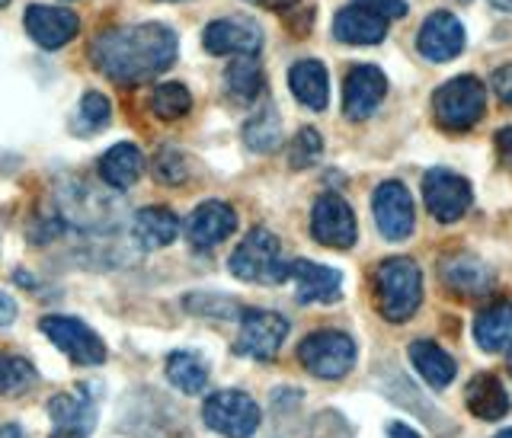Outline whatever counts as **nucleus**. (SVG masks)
<instances>
[{
	"label": "nucleus",
	"mask_w": 512,
	"mask_h": 438,
	"mask_svg": "<svg viewBox=\"0 0 512 438\" xmlns=\"http://www.w3.org/2000/svg\"><path fill=\"white\" fill-rule=\"evenodd\" d=\"M490 7H496L500 13H512V0H490Z\"/></svg>",
	"instance_id": "43"
},
{
	"label": "nucleus",
	"mask_w": 512,
	"mask_h": 438,
	"mask_svg": "<svg viewBox=\"0 0 512 438\" xmlns=\"http://www.w3.org/2000/svg\"><path fill=\"white\" fill-rule=\"evenodd\" d=\"M423 199H426V208L429 215L442 221V224H455L468 215V208L474 202V192H471V183L464 180V176L452 173V170H429L426 180H423Z\"/></svg>",
	"instance_id": "12"
},
{
	"label": "nucleus",
	"mask_w": 512,
	"mask_h": 438,
	"mask_svg": "<svg viewBox=\"0 0 512 438\" xmlns=\"http://www.w3.org/2000/svg\"><path fill=\"white\" fill-rule=\"evenodd\" d=\"M487 112V87L474 74L452 77L432 96V119L445 132H471Z\"/></svg>",
	"instance_id": "4"
},
{
	"label": "nucleus",
	"mask_w": 512,
	"mask_h": 438,
	"mask_svg": "<svg viewBox=\"0 0 512 438\" xmlns=\"http://www.w3.org/2000/svg\"><path fill=\"white\" fill-rule=\"evenodd\" d=\"M320 154H324V138L317 135V128H301L288 148V164L292 170H308L317 164Z\"/></svg>",
	"instance_id": "33"
},
{
	"label": "nucleus",
	"mask_w": 512,
	"mask_h": 438,
	"mask_svg": "<svg viewBox=\"0 0 512 438\" xmlns=\"http://www.w3.org/2000/svg\"><path fill=\"white\" fill-rule=\"evenodd\" d=\"M224 84H228V93L234 100L240 103L256 100L263 90V68H260V61H256V55H237L228 64V71H224Z\"/></svg>",
	"instance_id": "29"
},
{
	"label": "nucleus",
	"mask_w": 512,
	"mask_h": 438,
	"mask_svg": "<svg viewBox=\"0 0 512 438\" xmlns=\"http://www.w3.org/2000/svg\"><path fill=\"white\" fill-rule=\"evenodd\" d=\"M109 119H112V106L106 96L100 90L84 93V100H80V122H84L90 132H103Z\"/></svg>",
	"instance_id": "35"
},
{
	"label": "nucleus",
	"mask_w": 512,
	"mask_h": 438,
	"mask_svg": "<svg viewBox=\"0 0 512 438\" xmlns=\"http://www.w3.org/2000/svg\"><path fill=\"white\" fill-rule=\"evenodd\" d=\"M39 384V371L23 355L0 352V397H23Z\"/></svg>",
	"instance_id": "31"
},
{
	"label": "nucleus",
	"mask_w": 512,
	"mask_h": 438,
	"mask_svg": "<svg viewBox=\"0 0 512 438\" xmlns=\"http://www.w3.org/2000/svg\"><path fill=\"white\" fill-rule=\"evenodd\" d=\"M192 109V96L183 84H160L154 93H151V112L157 119H164V122H176V119H183L186 112Z\"/></svg>",
	"instance_id": "32"
},
{
	"label": "nucleus",
	"mask_w": 512,
	"mask_h": 438,
	"mask_svg": "<svg viewBox=\"0 0 512 438\" xmlns=\"http://www.w3.org/2000/svg\"><path fill=\"white\" fill-rule=\"evenodd\" d=\"M496 154H500V160L512 170V125H506V128L496 132Z\"/></svg>",
	"instance_id": "39"
},
{
	"label": "nucleus",
	"mask_w": 512,
	"mask_h": 438,
	"mask_svg": "<svg viewBox=\"0 0 512 438\" xmlns=\"http://www.w3.org/2000/svg\"><path fill=\"white\" fill-rule=\"evenodd\" d=\"M372 212H375V224L384 240L400 243L413 234L416 212H413V196L404 183L384 180L372 196Z\"/></svg>",
	"instance_id": "13"
},
{
	"label": "nucleus",
	"mask_w": 512,
	"mask_h": 438,
	"mask_svg": "<svg viewBox=\"0 0 512 438\" xmlns=\"http://www.w3.org/2000/svg\"><path fill=\"white\" fill-rule=\"evenodd\" d=\"M388 438H423L416 429H410L407 423H391L388 426Z\"/></svg>",
	"instance_id": "41"
},
{
	"label": "nucleus",
	"mask_w": 512,
	"mask_h": 438,
	"mask_svg": "<svg viewBox=\"0 0 512 438\" xmlns=\"http://www.w3.org/2000/svg\"><path fill=\"white\" fill-rule=\"evenodd\" d=\"M253 4H263V7H269V10H279V13H285L288 7L295 4V0H253Z\"/></svg>",
	"instance_id": "42"
},
{
	"label": "nucleus",
	"mask_w": 512,
	"mask_h": 438,
	"mask_svg": "<svg viewBox=\"0 0 512 438\" xmlns=\"http://www.w3.org/2000/svg\"><path fill=\"white\" fill-rule=\"evenodd\" d=\"M285 336H288V320L282 314L247 307V311H240V336L234 343V352L240 359L272 362L279 355Z\"/></svg>",
	"instance_id": "8"
},
{
	"label": "nucleus",
	"mask_w": 512,
	"mask_h": 438,
	"mask_svg": "<svg viewBox=\"0 0 512 438\" xmlns=\"http://www.w3.org/2000/svg\"><path fill=\"white\" fill-rule=\"evenodd\" d=\"M167 381L170 387H176L180 394H189V397H196L205 391V384H208V365L199 352H170L167 355Z\"/></svg>",
	"instance_id": "28"
},
{
	"label": "nucleus",
	"mask_w": 512,
	"mask_h": 438,
	"mask_svg": "<svg viewBox=\"0 0 512 438\" xmlns=\"http://www.w3.org/2000/svg\"><path fill=\"white\" fill-rule=\"evenodd\" d=\"M39 330L52 339L61 355H68L74 365H103L106 362V343L96 336L84 320L64 317V314H45L39 320Z\"/></svg>",
	"instance_id": "10"
},
{
	"label": "nucleus",
	"mask_w": 512,
	"mask_h": 438,
	"mask_svg": "<svg viewBox=\"0 0 512 438\" xmlns=\"http://www.w3.org/2000/svg\"><path fill=\"white\" fill-rule=\"evenodd\" d=\"M176 52H180L176 32L164 23L112 26L93 39L90 61L109 80H116L122 87H135L170 71Z\"/></svg>",
	"instance_id": "1"
},
{
	"label": "nucleus",
	"mask_w": 512,
	"mask_h": 438,
	"mask_svg": "<svg viewBox=\"0 0 512 438\" xmlns=\"http://www.w3.org/2000/svg\"><path fill=\"white\" fill-rule=\"evenodd\" d=\"M298 362L320 381H340L356 365V343L343 330H317L301 339Z\"/></svg>",
	"instance_id": "6"
},
{
	"label": "nucleus",
	"mask_w": 512,
	"mask_h": 438,
	"mask_svg": "<svg viewBox=\"0 0 512 438\" xmlns=\"http://www.w3.org/2000/svg\"><path fill=\"white\" fill-rule=\"evenodd\" d=\"M493 93L500 96L506 106H512V64H500L493 71Z\"/></svg>",
	"instance_id": "38"
},
{
	"label": "nucleus",
	"mask_w": 512,
	"mask_h": 438,
	"mask_svg": "<svg viewBox=\"0 0 512 438\" xmlns=\"http://www.w3.org/2000/svg\"><path fill=\"white\" fill-rule=\"evenodd\" d=\"M464 403H468L471 416L484 419V423H500V419L512 410L506 387L496 375H474L471 384L464 387Z\"/></svg>",
	"instance_id": "23"
},
{
	"label": "nucleus",
	"mask_w": 512,
	"mask_h": 438,
	"mask_svg": "<svg viewBox=\"0 0 512 438\" xmlns=\"http://www.w3.org/2000/svg\"><path fill=\"white\" fill-rule=\"evenodd\" d=\"M26 32L32 36V42L55 52V48L68 45L77 32H80V16L68 7H29L26 10Z\"/></svg>",
	"instance_id": "20"
},
{
	"label": "nucleus",
	"mask_w": 512,
	"mask_h": 438,
	"mask_svg": "<svg viewBox=\"0 0 512 438\" xmlns=\"http://www.w3.org/2000/svg\"><path fill=\"white\" fill-rule=\"evenodd\" d=\"M493 438H512V429H503V432H496Z\"/></svg>",
	"instance_id": "44"
},
{
	"label": "nucleus",
	"mask_w": 512,
	"mask_h": 438,
	"mask_svg": "<svg viewBox=\"0 0 512 438\" xmlns=\"http://www.w3.org/2000/svg\"><path fill=\"white\" fill-rule=\"evenodd\" d=\"M410 362L423 375V381L429 387H436V391H442V387L455 381V371H458L455 359L442 346L432 343V339H416V343H410Z\"/></svg>",
	"instance_id": "26"
},
{
	"label": "nucleus",
	"mask_w": 512,
	"mask_h": 438,
	"mask_svg": "<svg viewBox=\"0 0 512 438\" xmlns=\"http://www.w3.org/2000/svg\"><path fill=\"white\" fill-rule=\"evenodd\" d=\"M333 36L346 45H378L388 36V20L359 4H349L333 16Z\"/></svg>",
	"instance_id": "22"
},
{
	"label": "nucleus",
	"mask_w": 512,
	"mask_h": 438,
	"mask_svg": "<svg viewBox=\"0 0 512 438\" xmlns=\"http://www.w3.org/2000/svg\"><path fill=\"white\" fill-rule=\"evenodd\" d=\"M416 48H420V55L426 61H436V64L455 61L464 52V26H461V20L455 13H448V10L429 13L423 29H420V36H416Z\"/></svg>",
	"instance_id": "16"
},
{
	"label": "nucleus",
	"mask_w": 512,
	"mask_h": 438,
	"mask_svg": "<svg viewBox=\"0 0 512 438\" xmlns=\"http://www.w3.org/2000/svg\"><path fill=\"white\" fill-rule=\"evenodd\" d=\"M288 87H292L298 103H304L314 112H324L327 103H330L327 68L320 61H314V58H304V61L292 64V71H288Z\"/></svg>",
	"instance_id": "24"
},
{
	"label": "nucleus",
	"mask_w": 512,
	"mask_h": 438,
	"mask_svg": "<svg viewBox=\"0 0 512 438\" xmlns=\"http://www.w3.org/2000/svg\"><path fill=\"white\" fill-rule=\"evenodd\" d=\"M378 314L391 323L410 320L423 304V272L410 256H391L375 269Z\"/></svg>",
	"instance_id": "3"
},
{
	"label": "nucleus",
	"mask_w": 512,
	"mask_h": 438,
	"mask_svg": "<svg viewBox=\"0 0 512 438\" xmlns=\"http://www.w3.org/2000/svg\"><path fill=\"white\" fill-rule=\"evenodd\" d=\"M13 320H16V301L7 295V291H0V327H7Z\"/></svg>",
	"instance_id": "40"
},
{
	"label": "nucleus",
	"mask_w": 512,
	"mask_h": 438,
	"mask_svg": "<svg viewBox=\"0 0 512 438\" xmlns=\"http://www.w3.org/2000/svg\"><path fill=\"white\" fill-rule=\"evenodd\" d=\"M506 365H509V375H512V343H509V355H506Z\"/></svg>",
	"instance_id": "45"
},
{
	"label": "nucleus",
	"mask_w": 512,
	"mask_h": 438,
	"mask_svg": "<svg viewBox=\"0 0 512 438\" xmlns=\"http://www.w3.org/2000/svg\"><path fill=\"white\" fill-rule=\"evenodd\" d=\"M244 144L253 154H269L282 144V119L272 106H263L256 116L244 125Z\"/></svg>",
	"instance_id": "30"
},
{
	"label": "nucleus",
	"mask_w": 512,
	"mask_h": 438,
	"mask_svg": "<svg viewBox=\"0 0 512 438\" xmlns=\"http://www.w3.org/2000/svg\"><path fill=\"white\" fill-rule=\"evenodd\" d=\"M55 218L61 224V234L80 231V234L103 237L122 224V205H116V199L100 189L68 180L55 192Z\"/></svg>",
	"instance_id": "2"
},
{
	"label": "nucleus",
	"mask_w": 512,
	"mask_h": 438,
	"mask_svg": "<svg viewBox=\"0 0 512 438\" xmlns=\"http://www.w3.org/2000/svg\"><path fill=\"white\" fill-rule=\"evenodd\" d=\"M0 7H7V0H0Z\"/></svg>",
	"instance_id": "46"
},
{
	"label": "nucleus",
	"mask_w": 512,
	"mask_h": 438,
	"mask_svg": "<svg viewBox=\"0 0 512 438\" xmlns=\"http://www.w3.org/2000/svg\"><path fill=\"white\" fill-rule=\"evenodd\" d=\"M154 176L164 186H180L186 176H189V167H186V157L183 151L176 148H160L157 157H154Z\"/></svg>",
	"instance_id": "34"
},
{
	"label": "nucleus",
	"mask_w": 512,
	"mask_h": 438,
	"mask_svg": "<svg viewBox=\"0 0 512 438\" xmlns=\"http://www.w3.org/2000/svg\"><path fill=\"white\" fill-rule=\"evenodd\" d=\"M100 180L109 189H132L141 180V170H144V154L135 148L132 141H122V144H112V148L100 157Z\"/></svg>",
	"instance_id": "25"
},
{
	"label": "nucleus",
	"mask_w": 512,
	"mask_h": 438,
	"mask_svg": "<svg viewBox=\"0 0 512 438\" xmlns=\"http://www.w3.org/2000/svg\"><path fill=\"white\" fill-rule=\"evenodd\" d=\"M356 4L378 13L381 20H400V16H407V0H356Z\"/></svg>",
	"instance_id": "36"
},
{
	"label": "nucleus",
	"mask_w": 512,
	"mask_h": 438,
	"mask_svg": "<svg viewBox=\"0 0 512 438\" xmlns=\"http://www.w3.org/2000/svg\"><path fill=\"white\" fill-rule=\"evenodd\" d=\"M311 237L320 243V247L330 250H349L359 237V224L352 208L343 196L336 192H324L314 208H311Z\"/></svg>",
	"instance_id": "11"
},
{
	"label": "nucleus",
	"mask_w": 512,
	"mask_h": 438,
	"mask_svg": "<svg viewBox=\"0 0 512 438\" xmlns=\"http://www.w3.org/2000/svg\"><path fill=\"white\" fill-rule=\"evenodd\" d=\"M231 272L240 282L253 285H279L288 279V263L282 256L279 237L266 231V227H253V231L237 243L231 253Z\"/></svg>",
	"instance_id": "5"
},
{
	"label": "nucleus",
	"mask_w": 512,
	"mask_h": 438,
	"mask_svg": "<svg viewBox=\"0 0 512 438\" xmlns=\"http://www.w3.org/2000/svg\"><path fill=\"white\" fill-rule=\"evenodd\" d=\"M96 400L100 387L80 384L77 391H64L48 400V419H52V438H90L96 429Z\"/></svg>",
	"instance_id": "9"
},
{
	"label": "nucleus",
	"mask_w": 512,
	"mask_h": 438,
	"mask_svg": "<svg viewBox=\"0 0 512 438\" xmlns=\"http://www.w3.org/2000/svg\"><path fill=\"white\" fill-rule=\"evenodd\" d=\"M311 438H349V429L336 413H327V416H317Z\"/></svg>",
	"instance_id": "37"
},
{
	"label": "nucleus",
	"mask_w": 512,
	"mask_h": 438,
	"mask_svg": "<svg viewBox=\"0 0 512 438\" xmlns=\"http://www.w3.org/2000/svg\"><path fill=\"white\" fill-rule=\"evenodd\" d=\"M288 275L295 279L298 304H333L343 298V272L311 263V259H295L288 263Z\"/></svg>",
	"instance_id": "18"
},
{
	"label": "nucleus",
	"mask_w": 512,
	"mask_h": 438,
	"mask_svg": "<svg viewBox=\"0 0 512 438\" xmlns=\"http://www.w3.org/2000/svg\"><path fill=\"white\" fill-rule=\"evenodd\" d=\"M442 285L452 291L455 298H484L493 291V269L471 253H455L445 256L442 266Z\"/></svg>",
	"instance_id": "19"
},
{
	"label": "nucleus",
	"mask_w": 512,
	"mask_h": 438,
	"mask_svg": "<svg viewBox=\"0 0 512 438\" xmlns=\"http://www.w3.org/2000/svg\"><path fill=\"white\" fill-rule=\"evenodd\" d=\"M180 218L164 205H148L138 208L132 215V240L138 250H164L180 237Z\"/></svg>",
	"instance_id": "21"
},
{
	"label": "nucleus",
	"mask_w": 512,
	"mask_h": 438,
	"mask_svg": "<svg viewBox=\"0 0 512 438\" xmlns=\"http://www.w3.org/2000/svg\"><path fill=\"white\" fill-rule=\"evenodd\" d=\"M474 343L484 352H503L512 343V304L496 301L474 320Z\"/></svg>",
	"instance_id": "27"
},
{
	"label": "nucleus",
	"mask_w": 512,
	"mask_h": 438,
	"mask_svg": "<svg viewBox=\"0 0 512 438\" xmlns=\"http://www.w3.org/2000/svg\"><path fill=\"white\" fill-rule=\"evenodd\" d=\"M384 93H388V77H384L375 64H356L346 74L343 84V112L352 122H365L368 116H375Z\"/></svg>",
	"instance_id": "14"
},
{
	"label": "nucleus",
	"mask_w": 512,
	"mask_h": 438,
	"mask_svg": "<svg viewBox=\"0 0 512 438\" xmlns=\"http://www.w3.org/2000/svg\"><path fill=\"white\" fill-rule=\"evenodd\" d=\"M183 231L192 250H212L237 231V215L228 202L208 199L186 218Z\"/></svg>",
	"instance_id": "15"
},
{
	"label": "nucleus",
	"mask_w": 512,
	"mask_h": 438,
	"mask_svg": "<svg viewBox=\"0 0 512 438\" xmlns=\"http://www.w3.org/2000/svg\"><path fill=\"white\" fill-rule=\"evenodd\" d=\"M202 42L212 55H256L263 48V29L244 16H224L205 26Z\"/></svg>",
	"instance_id": "17"
},
{
	"label": "nucleus",
	"mask_w": 512,
	"mask_h": 438,
	"mask_svg": "<svg viewBox=\"0 0 512 438\" xmlns=\"http://www.w3.org/2000/svg\"><path fill=\"white\" fill-rule=\"evenodd\" d=\"M260 407L244 391H215L202 403V423L221 438H253L260 429Z\"/></svg>",
	"instance_id": "7"
}]
</instances>
